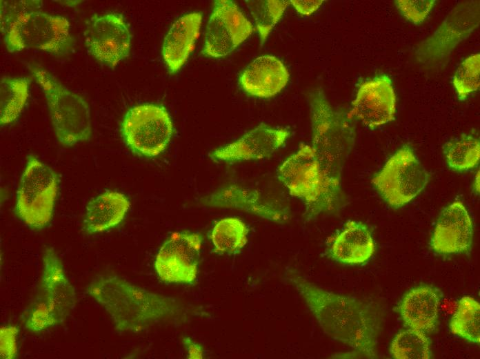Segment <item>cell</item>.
<instances>
[{
  "label": "cell",
  "instance_id": "24",
  "mask_svg": "<svg viewBox=\"0 0 480 359\" xmlns=\"http://www.w3.org/2000/svg\"><path fill=\"white\" fill-rule=\"evenodd\" d=\"M448 166L456 171L472 169L479 162L480 143L476 137L463 134L443 145Z\"/></svg>",
  "mask_w": 480,
  "mask_h": 359
},
{
  "label": "cell",
  "instance_id": "2",
  "mask_svg": "<svg viewBox=\"0 0 480 359\" xmlns=\"http://www.w3.org/2000/svg\"><path fill=\"white\" fill-rule=\"evenodd\" d=\"M285 279L299 293L325 333L368 358H378L383 310L377 303L320 288L288 268Z\"/></svg>",
  "mask_w": 480,
  "mask_h": 359
},
{
  "label": "cell",
  "instance_id": "4",
  "mask_svg": "<svg viewBox=\"0 0 480 359\" xmlns=\"http://www.w3.org/2000/svg\"><path fill=\"white\" fill-rule=\"evenodd\" d=\"M41 6V1H1V32L10 52L36 49L62 57L72 51L76 41L68 19Z\"/></svg>",
  "mask_w": 480,
  "mask_h": 359
},
{
  "label": "cell",
  "instance_id": "34",
  "mask_svg": "<svg viewBox=\"0 0 480 359\" xmlns=\"http://www.w3.org/2000/svg\"><path fill=\"white\" fill-rule=\"evenodd\" d=\"M472 190H473V192H474L476 195L479 194V171H478L476 173L474 183H473Z\"/></svg>",
  "mask_w": 480,
  "mask_h": 359
},
{
  "label": "cell",
  "instance_id": "26",
  "mask_svg": "<svg viewBox=\"0 0 480 359\" xmlns=\"http://www.w3.org/2000/svg\"><path fill=\"white\" fill-rule=\"evenodd\" d=\"M390 353L397 359H430L431 341L428 334L412 328L399 331L391 342Z\"/></svg>",
  "mask_w": 480,
  "mask_h": 359
},
{
  "label": "cell",
  "instance_id": "21",
  "mask_svg": "<svg viewBox=\"0 0 480 359\" xmlns=\"http://www.w3.org/2000/svg\"><path fill=\"white\" fill-rule=\"evenodd\" d=\"M130 206L128 197L115 191H106L87 204L83 219V231L87 235L101 233L117 226Z\"/></svg>",
  "mask_w": 480,
  "mask_h": 359
},
{
  "label": "cell",
  "instance_id": "15",
  "mask_svg": "<svg viewBox=\"0 0 480 359\" xmlns=\"http://www.w3.org/2000/svg\"><path fill=\"white\" fill-rule=\"evenodd\" d=\"M289 135L286 129L261 124L236 142L216 149L210 157L215 161L228 163L262 159L277 151Z\"/></svg>",
  "mask_w": 480,
  "mask_h": 359
},
{
  "label": "cell",
  "instance_id": "29",
  "mask_svg": "<svg viewBox=\"0 0 480 359\" xmlns=\"http://www.w3.org/2000/svg\"><path fill=\"white\" fill-rule=\"evenodd\" d=\"M480 55L474 54L465 59L457 67L452 78L459 99L464 101L477 91L480 84Z\"/></svg>",
  "mask_w": 480,
  "mask_h": 359
},
{
  "label": "cell",
  "instance_id": "20",
  "mask_svg": "<svg viewBox=\"0 0 480 359\" xmlns=\"http://www.w3.org/2000/svg\"><path fill=\"white\" fill-rule=\"evenodd\" d=\"M201 21V13H188L174 21L166 34L162 56L170 73L179 71L187 61L199 35Z\"/></svg>",
  "mask_w": 480,
  "mask_h": 359
},
{
  "label": "cell",
  "instance_id": "7",
  "mask_svg": "<svg viewBox=\"0 0 480 359\" xmlns=\"http://www.w3.org/2000/svg\"><path fill=\"white\" fill-rule=\"evenodd\" d=\"M173 133L171 117L165 107L143 104L130 108L121 124L123 142L135 155L151 158L163 152Z\"/></svg>",
  "mask_w": 480,
  "mask_h": 359
},
{
  "label": "cell",
  "instance_id": "13",
  "mask_svg": "<svg viewBox=\"0 0 480 359\" xmlns=\"http://www.w3.org/2000/svg\"><path fill=\"white\" fill-rule=\"evenodd\" d=\"M348 115L373 129L394 119L396 97L390 79L377 76L363 82Z\"/></svg>",
  "mask_w": 480,
  "mask_h": 359
},
{
  "label": "cell",
  "instance_id": "25",
  "mask_svg": "<svg viewBox=\"0 0 480 359\" xmlns=\"http://www.w3.org/2000/svg\"><path fill=\"white\" fill-rule=\"evenodd\" d=\"M451 332L474 343L480 342V304L473 298L462 297L450 322Z\"/></svg>",
  "mask_w": 480,
  "mask_h": 359
},
{
  "label": "cell",
  "instance_id": "10",
  "mask_svg": "<svg viewBox=\"0 0 480 359\" xmlns=\"http://www.w3.org/2000/svg\"><path fill=\"white\" fill-rule=\"evenodd\" d=\"M83 36L88 52L103 66L114 68L130 55L132 37L121 14L93 15Z\"/></svg>",
  "mask_w": 480,
  "mask_h": 359
},
{
  "label": "cell",
  "instance_id": "11",
  "mask_svg": "<svg viewBox=\"0 0 480 359\" xmlns=\"http://www.w3.org/2000/svg\"><path fill=\"white\" fill-rule=\"evenodd\" d=\"M201 242L197 233H174L155 258L154 269L159 279L166 283L193 284L198 273Z\"/></svg>",
  "mask_w": 480,
  "mask_h": 359
},
{
  "label": "cell",
  "instance_id": "3",
  "mask_svg": "<svg viewBox=\"0 0 480 359\" xmlns=\"http://www.w3.org/2000/svg\"><path fill=\"white\" fill-rule=\"evenodd\" d=\"M86 293L106 311L119 332L139 333L159 324L181 326L208 315L201 306L150 291L116 274L97 275Z\"/></svg>",
  "mask_w": 480,
  "mask_h": 359
},
{
  "label": "cell",
  "instance_id": "32",
  "mask_svg": "<svg viewBox=\"0 0 480 359\" xmlns=\"http://www.w3.org/2000/svg\"><path fill=\"white\" fill-rule=\"evenodd\" d=\"M323 1H303V0H292L290 3L294 6L295 10L303 15H310L322 4Z\"/></svg>",
  "mask_w": 480,
  "mask_h": 359
},
{
  "label": "cell",
  "instance_id": "30",
  "mask_svg": "<svg viewBox=\"0 0 480 359\" xmlns=\"http://www.w3.org/2000/svg\"><path fill=\"white\" fill-rule=\"evenodd\" d=\"M434 0H397L395 5L399 12L408 21L419 25L428 16Z\"/></svg>",
  "mask_w": 480,
  "mask_h": 359
},
{
  "label": "cell",
  "instance_id": "28",
  "mask_svg": "<svg viewBox=\"0 0 480 359\" xmlns=\"http://www.w3.org/2000/svg\"><path fill=\"white\" fill-rule=\"evenodd\" d=\"M248 6L255 21L261 44L266 40L272 28L279 21L286 7L287 0L248 1Z\"/></svg>",
  "mask_w": 480,
  "mask_h": 359
},
{
  "label": "cell",
  "instance_id": "31",
  "mask_svg": "<svg viewBox=\"0 0 480 359\" xmlns=\"http://www.w3.org/2000/svg\"><path fill=\"white\" fill-rule=\"evenodd\" d=\"M19 329L13 325H6L0 329L1 358L14 359L17 356V336Z\"/></svg>",
  "mask_w": 480,
  "mask_h": 359
},
{
  "label": "cell",
  "instance_id": "22",
  "mask_svg": "<svg viewBox=\"0 0 480 359\" xmlns=\"http://www.w3.org/2000/svg\"><path fill=\"white\" fill-rule=\"evenodd\" d=\"M28 77L3 76L0 80L1 126L14 122L20 115L29 95Z\"/></svg>",
  "mask_w": 480,
  "mask_h": 359
},
{
  "label": "cell",
  "instance_id": "19",
  "mask_svg": "<svg viewBox=\"0 0 480 359\" xmlns=\"http://www.w3.org/2000/svg\"><path fill=\"white\" fill-rule=\"evenodd\" d=\"M375 251V244L368 228L357 221H348L331 240L327 254L343 264L359 265L367 262Z\"/></svg>",
  "mask_w": 480,
  "mask_h": 359
},
{
  "label": "cell",
  "instance_id": "6",
  "mask_svg": "<svg viewBox=\"0 0 480 359\" xmlns=\"http://www.w3.org/2000/svg\"><path fill=\"white\" fill-rule=\"evenodd\" d=\"M57 191L54 171L35 156L29 155L17 192L16 215L31 229L45 228L52 220Z\"/></svg>",
  "mask_w": 480,
  "mask_h": 359
},
{
  "label": "cell",
  "instance_id": "27",
  "mask_svg": "<svg viewBox=\"0 0 480 359\" xmlns=\"http://www.w3.org/2000/svg\"><path fill=\"white\" fill-rule=\"evenodd\" d=\"M22 316L24 327L33 333H42L63 322L52 304L39 288Z\"/></svg>",
  "mask_w": 480,
  "mask_h": 359
},
{
  "label": "cell",
  "instance_id": "12",
  "mask_svg": "<svg viewBox=\"0 0 480 359\" xmlns=\"http://www.w3.org/2000/svg\"><path fill=\"white\" fill-rule=\"evenodd\" d=\"M252 31L251 22L234 2L216 1L208 23L203 53L213 58L225 57L243 42Z\"/></svg>",
  "mask_w": 480,
  "mask_h": 359
},
{
  "label": "cell",
  "instance_id": "5",
  "mask_svg": "<svg viewBox=\"0 0 480 359\" xmlns=\"http://www.w3.org/2000/svg\"><path fill=\"white\" fill-rule=\"evenodd\" d=\"M27 66L44 94L59 142L68 147L90 140L92 122L87 101L44 68L32 64Z\"/></svg>",
  "mask_w": 480,
  "mask_h": 359
},
{
  "label": "cell",
  "instance_id": "14",
  "mask_svg": "<svg viewBox=\"0 0 480 359\" xmlns=\"http://www.w3.org/2000/svg\"><path fill=\"white\" fill-rule=\"evenodd\" d=\"M473 239V224L461 201L442 209L430 240L432 250L443 255L470 252Z\"/></svg>",
  "mask_w": 480,
  "mask_h": 359
},
{
  "label": "cell",
  "instance_id": "1",
  "mask_svg": "<svg viewBox=\"0 0 480 359\" xmlns=\"http://www.w3.org/2000/svg\"><path fill=\"white\" fill-rule=\"evenodd\" d=\"M310 120L312 146L301 143L278 170L290 195L304 204L305 222L337 213L348 204L341 175L356 137L352 124L338 114L318 113Z\"/></svg>",
  "mask_w": 480,
  "mask_h": 359
},
{
  "label": "cell",
  "instance_id": "9",
  "mask_svg": "<svg viewBox=\"0 0 480 359\" xmlns=\"http://www.w3.org/2000/svg\"><path fill=\"white\" fill-rule=\"evenodd\" d=\"M479 24V1L458 3L429 37L414 50L417 61L428 68L447 62L452 51L468 38Z\"/></svg>",
  "mask_w": 480,
  "mask_h": 359
},
{
  "label": "cell",
  "instance_id": "33",
  "mask_svg": "<svg viewBox=\"0 0 480 359\" xmlns=\"http://www.w3.org/2000/svg\"><path fill=\"white\" fill-rule=\"evenodd\" d=\"M182 342L188 351V358L190 359H201L203 356V349L202 346L194 341L190 337H184L182 339Z\"/></svg>",
  "mask_w": 480,
  "mask_h": 359
},
{
  "label": "cell",
  "instance_id": "17",
  "mask_svg": "<svg viewBox=\"0 0 480 359\" xmlns=\"http://www.w3.org/2000/svg\"><path fill=\"white\" fill-rule=\"evenodd\" d=\"M42 260L43 268L39 288L64 322L75 307V289L69 281L63 264L52 247H48L44 250Z\"/></svg>",
  "mask_w": 480,
  "mask_h": 359
},
{
  "label": "cell",
  "instance_id": "8",
  "mask_svg": "<svg viewBox=\"0 0 480 359\" xmlns=\"http://www.w3.org/2000/svg\"><path fill=\"white\" fill-rule=\"evenodd\" d=\"M428 181V172L408 145L399 149L372 179L383 200L394 208L412 200Z\"/></svg>",
  "mask_w": 480,
  "mask_h": 359
},
{
  "label": "cell",
  "instance_id": "16",
  "mask_svg": "<svg viewBox=\"0 0 480 359\" xmlns=\"http://www.w3.org/2000/svg\"><path fill=\"white\" fill-rule=\"evenodd\" d=\"M443 293L430 284H420L407 291L401 299L397 311L404 324L426 334L434 332Z\"/></svg>",
  "mask_w": 480,
  "mask_h": 359
},
{
  "label": "cell",
  "instance_id": "23",
  "mask_svg": "<svg viewBox=\"0 0 480 359\" xmlns=\"http://www.w3.org/2000/svg\"><path fill=\"white\" fill-rule=\"evenodd\" d=\"M248 229L236 217L219 220L213 226L210 237L213 251L220 255H230L239 251L247 243Z\"/></svg>",
  "mask_w": 480,
  "mask_h": 359
},
{
  "label": "cell",
  "instance_id": "18",
  "mask_svg": "<svg viewBox=\"0 0 480 359\" xmlns=\"http://www.w3.org/2000/svg\"><path fill=\"white\" fill-rule=\"evenodd\" d=\"M289 72L277 57L262 55L254 59L241 72L239 84L250 95L268 98L279 93L287 84Z\"/></svg>",
  "mask_w": 480,
  "mask_h": 359
}]
</instances>
